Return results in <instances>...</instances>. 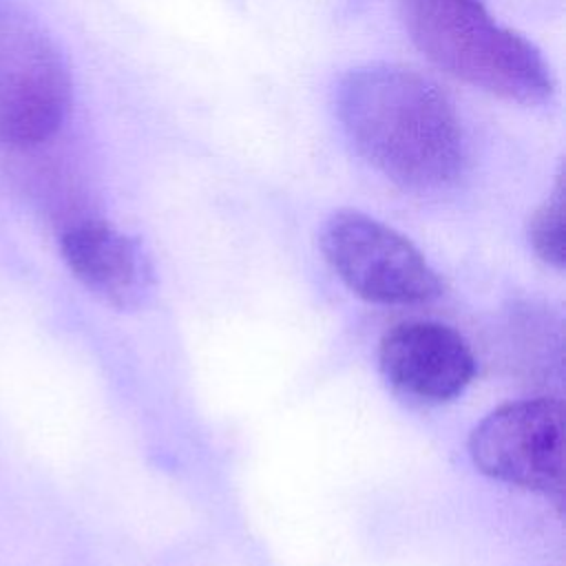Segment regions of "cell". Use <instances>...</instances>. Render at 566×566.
<instances>
[{
    "instance_id": "1",
    "label": "cell",
    "mask_w": 566,
    "mask_h": 566,
    "mask_svg": "<svg viewBox=\"0 0 566 566\" xmlns=\"http://www.w3.org/2000/svg\"><path fill=\"white\" fill-rule=\"evenodd\" d=\"M334 106L354 150L400 188L438 192L464 175L460 117L422 73L385 62L356 66L340 77Z\"/></svg>"
},
{
    "instance_id": "2",
    "label": "cell",
    "mask_w": 566,
    "mask_h": 566,
    "mask_svg": "<svg viewBox=\"0 0 566 566\" xmlns=\"http://www.w3.org/2000/svg\"><path fill=\"white\" fill-rule=\"evenodd\" d=\"M413 44L451 77L506 102H551L555 80L539 49L500 24L480 0H402Z\"/></svg>"
},
{
    "instance_id": "3",
    "label": "cell",
    "mask_w": 566,
    "mask_h": 566,
    "mask_svg": "<svg viewBox=\"0 0 566 566\" xmlns=\"http://www.w3.org/2000/svg\"><path fill=\"white\" fill-rule=\"evenodd\" d=\"M71 99V71L57 42L18 0H0V144L51 139Z\"/></svg>"
},
{
    "instance_id": "4",
    "label": "cell",
    "mask_w": 566,
    "mask_h": 566,
    "mask_svg": "<svg viewBox=\"0 0 566 566\" xmlns=\"http://www.w3.org/2000/svg\"><path fill=\"white\" fill-rule=\"evenodd\" d=\"M321 250L334 274L369 303L411 305L442 292L436 270L407 237L358 210H338L325 221Z\"/></svg>"
},
{
    "instance_id": "5",
    "label": "cell",
    "mask_w": 566,
    "mask_h": 566,
    "mask_svg": "<svg viewBox=\"0 0 566 566\" xmlns=\"http://www.w3.org/2000/svg\"><path fill=\"white\" fill-rule=\"evenodd\" d=\"M473 464L489 478L539 493H562V405L551 398L506 402L469 436Z\"/></svg>"
},
{
    "instance_id": "6",
    "label": "cell",
    "mask_w": 566,
    "mask_h": 566,
    "mask_svg": "<svg viewBox=\"0 0 566 566\" xmlns=\"http://www.w3.org/2000/svg\"><path fill=\"white\" fill-rule=\"evenodd\" d=\"M378 365L396 391L422 402L455 398L475 374L467 340L436 321L394 325L380 340Z\"/></svg>"
},
{
    "instance_id": "7",
    "label": "cell",
    "mask_w": 566,
    "mask_h": 566,
    "mask_svg": "<svg viewBox=\"0 0 566 566\" xmlns=\"http://www.w3.org/2000/svg\"><path fill=\"white\" fill-rule=\"evenodd\" d=\"M60 252L73 276L104 303L130 307L148 287L137 243L97 217H77L60 232Z\"/></svg>"
},
{
    "instance_id": "8",
    "label": "cell",
    "mask_w": 566,
    "mask_h": 566,
    "mask_svg": "<svg viewBox=\"0 0 566 566\" xmlns=\"http://www.w3.org/2000/svg\"><path fill=\"white\" fill-rule=\"evenodd\" d=\"M528 243L533 252L548 265L562 270L566 261L564 250V195L562 184L555 192L533 212L528 221Z\"/></svg>"
}]
</instances>
